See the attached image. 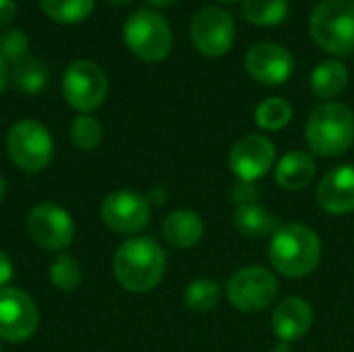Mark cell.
Listing matches in <instances>:
<instances>
[{"instance_id": "ac0fdd59", "label": "cell", "mask_w": 354, "mask_h": 352, "mask_svg": "<svg viewBox=\"0 0 354 352\" xmlns=\"http://www.w3.org/2000/svg\"><path fill=\"white\" fill-rule=\"evenodd\" d=\"M317 166L311 154L292 149L284 154L276 166V183L286 191H301L315 178Z\"/></svg>"}, {"instance_id": "4316f807", "label": "cell", "mask_w": 354, "mask_h": 352, "mask_svg": "<svg viewBox=\"0 0 354 352\" xmlns=\"http://www.w3.org/2000/svg\"><path fill=\"white\" fill-rule=\"evenodd\" d=\"M71 141L81 151H93L102 143V124L91 114H81L71 124Z\"/></svg>"}, {"instance_id": "4fadbf2b", "label": "cell", "mask_w": 354, "mask_h": 352, "mask_svg": "<svg viewBox=\"0 0 354 352\" xmlns=\"http://www.w3.org/2000/svg\"><path fill=\"white\" fill-rule=\"evenodd\" d=\"M245 68L251 79L261 85L276 87L286 83L295 71V56L276 41H259L245 54Z\"/></svg>"}, {"instance_id": "d590c367", "label": "cell", "mask_w": 354, "mask_h": 352, "mask_svg": "<svg viewBox=\"0 0 354 352\" xmlns=\"http://www.w3.org/2000/svg\"><path fill=\"white\" fill-rule=\"evenodd\" d=\"M110 6H118V8H122V6H129L131 2H135V0H106Z\"/></svg>"}, {"instance_id": "2e32d148", "label": "cell", "mask_w": 354, "mask_h": 352, "mask_svg": "<svg viewBox=\"0 0 354 352\" xmlns=\"http://www.w3.org/2000/svg\"><path fill=\"white\" fill-rule=\"evenodd\" d=\"M313 326V307L301 297H288L274 307L272 330L280 342H297L309 334Z\"/></svg>"}, {"instance_id": "6da1fadb", "label": "cell", "mask_w": 354, "mask_h": 352, "mask_svg": "<svg viewBox=\"0 0 354 352\" xmlns=\"http://www.w3.org/2000/svg\"><path fill=\"white\" fill-rule=\"evenodd\" d=\"M324 245L317 232L305 224H280L270 241V261L278 274L286 278H305L313 274L322 261Z\"/></svg>"}, {"instance_id": "ba28073f", "label": "cell", "mask_w": 354, "mask_h": 352, "mask_svg": "<svg viewBox=\"0 0 354 352\" xmlns=\"http://www.w3.org/2000/svg\"><path fill=\"white\" fill-rule=\"evenodd\" d=\"M62 95L77 112H93L108 95V77L104 68L91 60L71 62L62 75Z\"/></svg>"}, {"instance_id": "f35d334b", "label": "cell", "mask_w": 354, "mask_h": 352, "mask_svg": "<svg viewBox=\"0 0 354 352\" xmlns=\"http://www.w3.org/2000/svg\"><path fill=\"white\" fill-rule=\"evenodd\" d=\"M0 352H2V344H0Z\"/></svg>"}, {"instance_id": "44dd1931", "label": "cell", "mask_w": 354, "mask_h": 352, "mask_svg": "<svg viewBox=\"0 0 354 352\" xmlns=\"http://www.w3.org/2000/svg\"><path fill=\"white\" fill-rule=\"evenodd\" d=\"M10 79L15 81L17 89L23 91L25 95H37L48 85V66L35 56H27L12 64Z\"/></svg>"}, {"instance_id": "8fae6325", "label": "cell", "mask_w": 354, "mask_h": 352, "mask_svg": "<svg viewBox=\"0 0 354 352\" xmlns=\"http://www.w3.org/2000/svg\"><path fill=\"white\" fill-rule=\"evenodd\" d=\"M39 324L33 299L15 286L0 288V340L19 344L29 340Z\"/></svg>"}, {"instance_id": "1f68e13d", "label": "cell", "mask_w": 354, "mask_h": 352, "mask_svg": "<svg viewBox=\"0 0 354 352\" xmlns=\"http://www.w3.org/2000/svg\"><path fill=\"white\" fill-rule=\"evenodd\" d=\"M8 81H10V68H8V64L0 58V95H2V91L6 89Z\"/></svg>"}, {"instance_id": "4dcf8cb0", "label": "cell", "mask_w": 354, "mask_h": 352, "mask_svg": "<svg viewBox=\"0 0 354 352\" xmlns=\"http://www.w3.org/2000/svg\"><path fill=\"white\" fill-rule=\"evenodd\" d=\"M12 280V263L4 251H0V288H4Z\"/></svg>"}, {"instance_id": "8992f818", "label": "cell", "mask_w": 354, "mask_h": 352, "mask_svg": "<svg viewBox=\"0 0 354 352\" xmlns=\"http://www.w3.org/2000/svg\"><path fill=\"white\" fill-rule=\"evenodd\" d=\"M6 154L19 170L35 174L52 162L54 141L41 122L23 118L17 120L6 133Z\"/></svg>"}, {"instance_id": "8d00e7d4", "label": "cell", "mask_w": 354, "mask_h": 352, "mask_svg": "<svg viewBox=\"0 0 354 352\" xmlns=\"http://www.w3.org/2000/svg\"><path fill=\"white\" fill-rule=\"evenodd\" d=\"M4 195H6V183H4V178L0 176V203L4 201Z\"/></svg>"}, {"instance_id": "74e56055", "label": "cell", "mask_w": 354, "mask_h": 352, "mask_svg": "<svg viewBox=\"0 0 354 352\" xmlns=\"http://www.w3.org/2000/svg\"><path fill=\"white\" fill-rule=\"evenodd\" d=\"M218 2H224V4H232V2H239V0H218Z\"/></svg>"}, {"instance_id": "d6986e66", "label": "cell", "mask_w": 354, "mask_h": 352, "mask_svg": "<svg viewBox=\"0 0 354 352\" xmlns=\"http://www.w3.org/2000/svg\"><path fill=\"white\" fill-rule=\"evenodd\" d=\"M348 85V68L344 62L336 60H324L319 62L311 73V91L319 100H334L338 98Z\"/></svg>"}, {"instance_id": "9c48e42d", "label": "cell", "mask_w": 354, "mask_h": 352, "mask_svg": "<svg viewBox=\"0 0 354 352\" xmlns=\"http://www.w3.org/2000/svg\"><path fill=\"white\" fill-rule=\"evenodd\" d=\"M191 41L207 58H220L230 52L236 37L234 19L220 6H203L191 19Z\"/></svg>"}, {"instance_id": "5bb4252c", "label": "cell", "mask_w": 354, "mask_h": 352, "mask_svg": "<svg viewBox=\"0 0 354 352\" xmlns=\"http://www.w3.org/2000/svg\"><path fill=\"white\" fill-rule=\"evenodd\" d=\"M276 160V145L266 135H245L230 147L228 164L239 180L255 183L266 176Z\"/></svg>"}, {"instance_id": "7a4b0ae2", "label": "cell", "mask_w": 354, "mask_h": 352, "mask_svg": "<svg viewBox=\"0 0 354 352\" xmlns=\"http://www.w3.org/2000/svg\"><path fill=\"white\" fill-rule=\"evenodd\" d=\"M112 268L122 288L131 293H149L166 274V255L153 239L133 237L116 249Z\"/></svg>"}, {"instance_id": "603a6c76", "label": "cell", "mask_w": 354, "mask_h": 352, "mask_svg": "<svg viewBox=\"0 0 354 352\" xmlns=\"http://www.w3.org/2000/svg\"><path fill=\"white\" fill-rule=\"evenodd\" d=\"M222 288L212 278H197L193 280L185 290V307L193 313H207L212 311L220 301Z\"/></svg>"}, {"instance_id": "7c38bea8", "label": "cell", "mask_w": 354, "mask_h": 352, "mask_svg": "<svg viewBox=\"0 0 354 352\" xmlns=\"http://www.w3.org/2000/svg\"><path fill=\"white\" fill-rule=\"evenodd\" d=\"M104 224L118 234L141 232L151 218V203L145 195L135 191H114L102 201Z\"/></svg>"}, {"instance_id": "cb8c5ba5", "label": "cell", "mask_w": 354, "mask_h": 352, "mask_svg": "<svg viewBox=\"0 0 354 352\" xmlns=\"http://www.w3.org/2000/svg\"><path fill=\"white\" fill-rule=\"evenodd\" d=\"M95 0H39L41 10L56 23L73 25L87 19Z\"/></svg>"}, {"instance_id": "e0dca14e", "label": "cell", "mask_w": 354, "mask_h": 352, "mask_svg": "<svg viewBox=\"0 0 354 352\" xmlns=\"http://www.w3.org/2000/svg\"><path fill=\"white\" fill-rule=\"evenodd\" d=\"M203 220L193 210H176L166 216L162 224V234L166 243L174 249H191L203 237Z\"/></svg>"}, {"instance_id": "52a82bcc", "label": "cell", "mask_w": 354, "mask_h": 352, "mask_svg": "<svg viewBox=\"0 0 354 352\" xmlns=\"http://www.w3.org/2000/svg\"><path fill=\"white\" fill-rule=\"evenodd\" d=\"M278 278L263 266H247L232 274L226 284L230 305L243 313H257L268 309L278 297Z\"/></svg>"}, {"instance_id": "f546056e", "label": "cell", "mask_w": 354, "mask_h": 352, "mask_svg": "<svg viewBox=\"0 0 354 352\" xmlns=\"http://www.w3.org/2000/svg\"><path fill=\"white\" fill-rule=\"evenodd\" d=\"M17 17V0H0V27H6Z\"/></svg>"}, {"instance_id": "e575fe53", "label": "cell", "mask_w": 354, "mask_h": 352, "mask_svg": "<svg viewBox=\"0 0 354 352\" xmlns=\"http://www.w3.org/2000/svg\"><path fill=\"white\" fill-rule=\"evenodd\" d=\"M270 352H295V351L290 349V344H286V342H278V344H276V346H274Z\"/></svg>"}, {"instance_id": "ffe728a7", "label": "cell", "mask_w": 354, "mask_h": 352, "mask_svg": "<svg viewBox=\"0 0 354 352\" xmlns=\"http://www.w3.org/2000/svg\"><path fill=\"white\" fill-rule=\"evenodd\" d=\"M232 224L239 230V234H243L247 239H261V237L274 234L280 226L278 218L272 212H268L266 207H261L259 203L236 207Z\"/></svg>"}, {"instance_id": "5b68a950", "label": "cell", "mask_w": 354, "mask_h": 352, "mask_svg": "<svg viewBox=\"0 0 354 352\" xmlns=\"http://www.w3.org/2000/svg\"><path fill=\"white\" fill-rule=\"evenodd\" d=\"M127 48L143 62H162L172 52V29L153 8H137L122 27Z\"/></svg>"}, {"instance_id": "3957f363", "label": "cell", "mask_w": 354, "mask_h": 352, "mask_svg": "<svg viewBox=\"0 0 354 352\" xmlns=\"http://www.w3.org/2000/svg\"><path fill=\"white\" fill-rule=\"evenodd\" d=\"M305 139L315 156H342L354 143V112L342 102L315 106L305 124Z\"/></svg>"}, {"instance_id": "277c9868", "label": "cell", "mask_w": 354, "mask_h": 352, "mask_svg": "<svg viewBox=\"0 0 354 352\" xmlns=\"http://www.w3.org/2000/svg\"><path fill=\"white\" fill-rule=\"evenodd\" d=\"M313 41L336 58L354 52V0H322L309 19Z\"/></svg>"}, {"instance_id": "83f0119b", "label": "cell", "mask_w": 354, "mask_h": 352, "mask_svg": "<svg viewBox=\"0 0 354 352\" xmlns=\"http://www.w3.org/2000/svg\"><path fill=\"white\" fill-rule=\"evenodd\" d=\"M29 56V37L21 29H6L0 35V58L6 64H17Z\"/></svg>"}, {"instance_id": "d6a6232c", "label": "cell", "mask_w": 354, "mask_h": 352, "mask_svg": "<svg viewBox=\"0 0 354 352\" xmlns=\"http://www.w3.org/2000/svg\"><path fill=\"white\" fill-rule=\"evenodd\" d=\"M147 201L153 203V205H162L166 201V191L162 187H156L149 195H147Z\"/></svg>"}, {"instance_id": "d4e9b609", "label": "cell", "mask_w": 354, "mask_h": 352, "mask_svg": "<svg viewBox=\"0 0 354 352\" xmlns=\"http://www.w3.org/2000/svg\"><path fill=\"white\" fill-rule=\"evenodd\" d=\"M292 120V106L284 98H266L255 108V122L263 131H282Z\"/></svg>"}, {"instance_id": "30bf717a", "label": "cell", "mask_w": 354, "mask_h": 352, "mask_svg": "<svg viewBox=\"0 0 354 352\" xmlns=\"http://www.w3.org/2000/svg\"><path fill=\"white\" fill-rule=\"evenodd\" d=\"M27 234L46 251H62L75 239L71 214L56 203H37L27 212Z\"/></svg>"}, {"instance_id": "836d02e7", "label": "cell", "mask_w": 354, "mask_h": 352, "mask_svg": "<svg viewBox=\"0 0 354 352\" xmlns=\"http://www.w3.org/2000/svg\"><path fill=\"white\" fill-rule=\"evenodd\" d=\"M147 2L156 8H168V6H174L178 0H147Z\"/></svg>"}, {"instance_id": "9a60e30c", "label": "cell", "mask_w": 354, "mask_h": 352, "mask_svg": "<svg viewBox=\"0 0 354 352\" xmlns=\"http://www.w3.org/2000/svg\"><path fill=\"white\" fill-rule=\"evenodd\" d=\"M317 205L332 216L354 212V166L342 164L324 174L315 191Z\"/></svg>"}, {"instance_id": "f1b7e54d", "label": "cell", "mask_w": 354, "mask_h": 352, "mask_svg": "<svg viewBox=\"0 0 354 352\" xmlns=\"http://www.w3.org/2000/svg\"><path fill=\"white\" fill-rule=\"evenodd\" d=\"M257 199H259V189L255 187V183L236 180V185L230 189V201L234 203V207L257 203Z\"/></svg>"}, {"instance_id": "484cf974", "label": "cell", "mask_w": 354, "mask_h": 352, "mask_svg": "<svg viewBox=\"0 0 354 352\" xmlns=\"http://www.w3.org/2000/svg\"><path fill=\"white\" fill-rule=\"evenodd\" d=\"M81 278H83L81 263L68 253H60L50 263V280L58 290H75L81 284Z\"/></svg>"}, {"instance_id": "7402d4cb", "label": "cell", "mask_w": 354, "mask_h": 352, "mask_svg": "<svg viewBox=\"0 0 354 352\" xmlns=\"http://www.w3.org/2000/svg\"><path fill=\"white\" fill-rule=\"evenodd\" d=\"M243 17L259 27L280 25L288 17V0H243Z\"/></svg>"}]
</instances>
